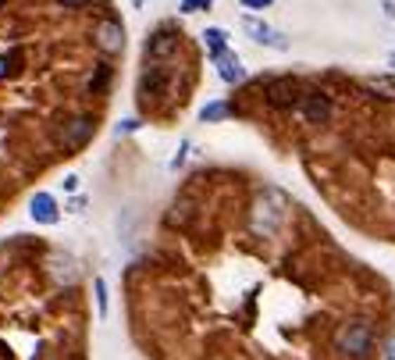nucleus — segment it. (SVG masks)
Here are the masks:
<instances>
[{"label":"nucleus","mask_w":395,"mask_h":360,"mask_svg":"<svg viewBox=\"0 0 395 360\" xmlns=\"http://www.w3.org/2000/svg\"><path fill=\"white\" fill-rule=\"evenodd\" d=\"M139 360H391L395 296L271 182L196 175L125 271Z\"/></svg>","instance_id":"f257e3e1"},{"label":"nucleus","mask_w":395,"mask_h":360,"mask_svg":"<svg viewBox=\"0 0 395 360\" xmlns=\"http://www.w3.org/2000/svg\"><path fill=\"white\" fill-rule=\"evenodd\" d=\"M0 360H93V311L82 261L22 243L0 268Z\"/></svg>","instance_id":"f03ea898"},{"label":"nucleus","mask_w":395,"mask_h":360,"mask_svg":"<svg viewBox=\"0 0 395 360\" xmlns=\"http://www.w3.org/2000/svg\"><path fill=\"white\" fill-rule=\"evenodd\" d=\"M179 43H182V36L171 25H160L146 39V61H171V57L179 54Z\"/></svg>","instance_id":"7ed1b4c3"},{"label":"nucleus","mask_w":395,"mask_h":360,"mask_svg":"<svg viewBox=\"0 0 395 360\" xmlns=\"http://www.w3.org/2000/svg\"><path fill=\"white\" fill-rule=\"evenodd\" d=\"M93 39H96V46H100L103 54H118V50L125 46V29H122L118 18H100V22L93 25Z\"/></svg>","instance_id":"20e7f679"},{"label":"nucleus","mask_w":395,"mask_h":360,"mask_svg":"<svg viewBox=\"0 0 395 360\" xmlns=\"http://www.w3.org/2000/svg\"><path fill=\"white\" fill-rule=\"evenodd\" d=\"M242 29H246L257 43H264V46H271V50H289V39L281 36L278 29H271L267 22H260L257 15H242Z\"/></svg>","instance_id":"39448f33"},{"label":"nucleus","mask_w":395,"mask_h":360,"mask_svg":"<svg viewBox=\"0 0 395 360\" xmlns=\"http://www.w3.org/2000/svg\"><path fill=\"white\" fill-rule=\"evenodd\" d=\"M217 75L228 82V86H239V82L246 79V68H242V61H239V54H228V50H224V54L217 57Z\"/></svg>","instance_id":"423d86ee"},{"label":"nucleus","mask_w":395,"mask_h":360,"mask_svg":"<svg viewBox=\"0 0 395 360\" xmlns=\"http://www.w3.org/2000/svg\"><path fill=\"white\" fill-rule=\"evenodd\" d=\"M32 218H36L39 225H53V221H58V204H53V197L36 193V197H32Z\"/></svg>","instance_id":"0eeeda50"},{"label":"nucleus","mask_w":395,"mask_h":360,"mask_svg":"<svg viewBox=\"0 0 395 360\" xmlns=\"http://www.w3.org/2000/svg\"><path fill=\"white\" fill-rule=\"evenodd\" d=\"M203 46L210 50V57L217 61V57L224 54V46H228V32H224V29H203Z\"/></svg>","instance_id":"6e6552de"},{"label":"nucleus","mask_w":395,"mask_h":360,"mask_svg":"<svg viewBox=\"0 0 395 360\" xmlns=\"http://www.w3.org/2000/svg\"><path fill=\"white\" fill-rule=\"evenodd\" d=\"M210 4H214V0H182L179 11H182V15H193V11H207Z\"/></svg>","instance_id":"1a4fd4ad"},{"label":"nucleus","mask_w":395,"mask_h":360,"mask_svg":"<svg viewBox=\"0 0 395 360\" xmlns=\"http://www.w3.org/2000/svg\"><path fill=\"white\" fill-rule=\"evenodd\" d=\"M224 114H228V104H210L203 111V122H217V118H224Z\"/></svg>","instance_id":"9d476101"},{"label":"nucleus","mask_w":395,"mask_h":360,"mask_svg":"<svg viewBox=\"0 0 395 360\" xmlns=\"http://www.w3.org/2000/svg\"><path fill=\"white\" fill-rule=\"evenodd\" d=\"M242 4H246V8H253V11H264V8H271V4H274V0H242Z\"/></svg>","instance_id":"9b49d317"},{"label":"nucleus","mask_w":395,"mask_h":360,"mask_svg":"<svg viewBox=\"0 0 395 360\" xmlns=\"http://www.w3.org/2000/svg\"><path fill=\"white\" fill-rule=\"evenodd\" d=\"M381 11H384L388 22H395V4H391V0H381Z\"/></svg>","instance_id":"f8f14e48"},{"label":"nucleus","mask_w":395,"mask_h":360,"mask_svg":"<svg viewBox=\"0 0 395 360\" xmlns=\"http://www.w3.org/2000/svg\"><path fill=\"white\" fill-rule=\"evenodd\" d=\"M58 4H65V8H82V4H89V0H58Z\"/></svg>","instance_id":"ddd939ff"},{"label":"nucleus","mask_w":395,"mask_h":360,"mask_svg":"<svg viewBox=\"0 0 395 360\" xmlns=\"http://www.w3.org/2000/svg\"><path fill=\"white\" fill-rule=\"evenodd\" d=\"M388 68L395 72V50H391V57H388Z\"/></svg>","instance_id":"4468645a"},{"label":"nucleus","mask_w":395,"mask_h":360,"mask_svg":"<svg viewBox=\"0 0 395 360\" xmlns=\"http://www.w3.org/2000/svg\"><path fill=\"white\" fill-rule=\"evenodd\" d=\"M0 4H4V0H0Z\"/></svg>","instance_id":"2eb2a0df"}]
</instances>
